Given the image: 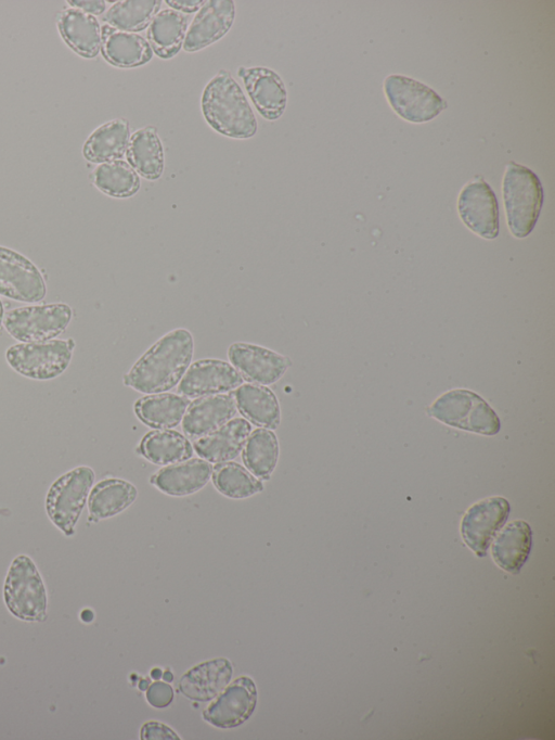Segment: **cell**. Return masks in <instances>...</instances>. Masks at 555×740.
<instances>
[{
	"label": "cell",
	"instance_id": "21",
	"mask_svg": "<svg viewBox=\"0 0 555 740\" xmlns=\"http://www.w3.org/2000/svg\"><path fill=\"white\" fill-rule=\"evenodd\" d=\"M232 672V665L227 659L206 661L188 671L178 687L190 700L210 701L228 686Z\"/></svg>",
	"mask_w": 555,
	"mask_h": 740
},
{
	"label": "cell",
	"instance_id": "13",
	"mask_svg": "<svg viewBox=\"0 0 555 740\" xmlns=\"http://www.w3.org/2000/svg\"><path fill=\"white\" fill-rule=\"evenodd\" d=\"M256 704V685L251 678L242 676L218 694L203 712V718L217 728H234L250 717Z\"/></svg>",
	"mask_w": 555,
	"mask_h": 740
},
{
	"label": "cell",
	"instance_id": "31",
	"mask_svg": "<svg viewBox=\"0 0 555 740\" xmlns=\"http://www.w3.org/2000/svg\"><path fill=\"white\" fill-rule=\"evenodd\" d=\"M140 449L150 462L158 465H169L188 460L194 452L189 439L171 430L149 432L143 437Z\"/></svg>",
	"mask_w": 555,
	"mask_h": 740
},
{
	"label": "cell",
	"instance_id": "1",
	"mask_svg": "<svg viewBox=\"0 0 555 740\" xmlns=\"http://www.w3.org/2000/svg\"><path fill=\"white\" fill-rule=\"evenodd\" d=\"M194 353L191 332L179 328L156 341L124 377L125 385L144 394L173 388L186 372Z\"/></svg>",
	"mask_w": 555,
	"mask_h": 740
},
{
	"label": "cell",
	"instance_id": "36",
	"mask_svg": "<svg viewBox=\"0 0 555 740\" xmlns=\"http://www.w3.org/2000/svg\"><path fill=\"white\" fill-rule=\"evenodd\" d=\"M172 699L173 690L167 682L154 681L146 690V700L154 707H166L171 703Z\"/></svg>",
	"mask_w": 555,
	"mask_h": 740
},
{
	"label": "cell",
	"instance_id": "18",
	"mask_svg": "<svg viewBox=\"0 0 555 740\" xmlns=\"http://www.w3.org/2000/svg\"><path fill=\"white\" fill-rule=\"evenodd\" d=\"M236 411L233 395L216 394L195 398L184 413L182 430L190 437H202L225 424Z\"/></svg>",
	"mask_w": 555,
	"mask_h": 740
},
{
	"label": "cell",
	"instance_id": "15",
	"mask_svg": "<svg viewBox=\"0 0 555 740\" xmlns=\"http://www.w3.org/2000/svg\"><path fill=\"white\" fill-rule=\"evenodd\" d=\"M244 379L230 363L219 359H201L188 368L178 392L186 398L222 394L237 388Z\"/></svg>",
	"mask_w": 555,
	"mask_h": 740
},
{
	"label": "cell",
	"instance_id": "17",
	"mask_svg": "<svg viewBox=\"0 0 555 740\" xmlns=\"http://www.w3.org/2000/svg\"><path fill=\"white\" fill-rule=\"evenodd\" d=\"M261 116L278 119L285 110L287 92L280 75L267 67H241L237 72Z\"/></svg>",
	"mask_w": 555,
	"mask_h": 740
},
{
	"label": "cell",
	"instance_id": "12",
	"mask_svg": "<svg viewBox=\"0 0 555 740\" xmlns=\"http://www.w3.org/2000/svg\"><path fill=\"white\" fill-rule=\"evenodd\" d=\"M509 503L503 497H489L474 503L464 514L461 534L464 543L478 556L483 557L492 538L505 523Z\"/></svg>",
	"mask_w": 555,
	"mask_h": 740
},
{
	"label": "cell",
	"instance_id": "3",
	"mask_svg": "<svg viewBox=\"0 0 555 740\" xmlns=\"http://www.w3.org/2000/svg\"><path fill=\"white\" fill-rule=\"evenodd\" d=\"M502 191L509 231L516 238L527 237L532 231L543 204V188L539 177L531 169L509 162Z\"/></svg>",
	"mask_w": 555,
	"mask_h": 740
},
{
	"label": "cell",
	"instance_id": "7",
	"mask_svg": "<svg viewBox=\"0 0 555 740\" xmlns=\"http://www.w3.org/2000/svg\"><path fill=\"white\" fill-rule=\"evenodd\" d=\"M74 347L73 339L17 343L7 349L5 359L13 370L26 378L51 380L66 370Z\"/></svg>",
	"mask_w": 555,
	"mask_h": 740
},
{
	"label": "cell",
	"instance_id": "29",
	"mask_svg": "<svg viewBox=\"0 0 555 740\" xmlns=\"http://www.w3.org/2000/svg\"><path fill=\"white\" fill-rule=\"evenodd\" d=\"M138 490L121 479H105L96 483L88 496L89 515L93 520L112 518L134 502Z\"/></svg>",
	"mask_w": 555,
	"mask_h": 740
},
{
	"label": "cell",
	"instance_id": "35",
	"mask_svg": "<svg viewBox=\"0 0 555 740\" xmlns=\"http://www.w3.org/2000/svg\"><path fill=\"white\" fill-rule=\"evenodd\" d=\"M212 482L219 493L233 499L247 498L263 489L262 483L255 475L232 461L214 467Z\"/></svg>",
	"mask_w": 555,
	"mask_h": 740
},
{
	"label": "cell",
	"instance_id": "6",
	"mask_svg": "<svg viewBox=\"0 0 555 740\" xmlns=\"http://www.w3.org/2000/svg\"><path fill=\"white\" fill-rule=\"evenodd\" d=\"M428 412L450 426L482 435H495L501 426L494 410L479 395L468 390L444 393L430 406Z\"/></svg>",
	"mask_w": 555,
	"mask_h": 740
},
{
	"label": "cell",
	"instance_id": "16",
	"mask_svg": "<svg viewBox=\"0 0 555 740\" xmlns=\"http://www.w3.org/2000/svg\"><path fill=\"white\" fill-rule=\"evenodd\" d=\"M234 16L232 0L205 1L188 27L183 49L194 52L219 40L231 28Z\"/></svg>",
	"mask_w": 555,
	"mask_h": 740
},
{
	"label": "cell",
	"instance_id": "2",
	"mask_svg": "<svg viewBox=\"0 0 555 740\" xmlns=\"http://www.w3.org/2000/svg\"><path fill=\"white\" fill-rule=\"evenodd\" d=\"M201 105L206 122L223 136L247 139L257 131L255 114L243 90L225 71L208 81Z\"/></svg>",
	"mask_w": 555,
	"mask_h": 740
},
{
	"label": "cell",
	"instance_id": "19",
	"mask_svg": "<svg viewBox=\"0 0 555 740\" xmlns=\"http://www.w3.org/2000/svg\"><path fill=\"white\" fill-rule=\"evenodd\" d=\"M251 432L246 419L234 418L216 431L194 442L195 452L210 463H221L236 458Z\"/></svg>",
	"mask_w": 555,
	"mask_h": 740
},
{
	"label": "cell",
	"instance_id": "37",
	"mask_svg": "<svg viewBox=\"0 0 555 740\" xmlns=\"http://www.w3.org/2000/svg\"><path fill=\"white\" fill-rule=\"evenodd\" d=\"M141 739H179L178 735L165 724L158 722H147L141 728Z\"/></svg>",
	"mask_w": 555,
	"mask_h": 740
},
{
	"label": "cell",
	"instance_id": "10",
	"mask_svg": "<svg viewBox=\"0 0 555 740\" xmlns=\"http://www.w3.org/2000/svg\"><path fill=\"white\" fill-rule=\"evenodd\" d=\"M46 294V281L37 266L21 253L0 246V295L37 303Z\"/></svg>",
	"mask_w": 555,
	"mask_h": 740
},
{
	"label": "cell",
	"instance_id": "11",
	"mask_svg": "<svg viewBox=\"0 0 555 740\" xmlns=\"http://www.w3.org/2000/svg\"><path fill=\"white\" fill-rule=\"evenodd\" d=\"M457 210L464 225L483 239L499 234V207L491 187L476 178L465 184L457 199Z\"/></svg>",
	"mask_w": 555,
	"mask_h": 740
},
{
	"label": "cell",
	"instance_id": "28",
	"mask_svg": "<svg viewBox=\"0 0 555 740\" xmlns=\"http://www.w3.org/2000/svg\"><path fill=\"white\" fill-rule=\"evenodd\" d=\"M127 160L132 168L145 179L156 180L164 171V149L152 126L134 131L127 146Z\"/></svg>",
	"mask_w": 555,
	"mask_h": 740
},
{
	"label": "cell",
	"instance_id": "39",
	"mask_svg": "<svg viewBox=\"0 0 555 740\" xmlns=\"http://www.w3.org/2000/svg\"><path fill=\"white\" fill-rule=\"evenodd\" d=\"M166 3L173 10L182 13H191L199 10L205 1L203 0H167Z\"/></svg>",
	"mask_w": 555,
	"mask_h": 740
},
{
	"label": "cell",
	"instance_id": "14",
	"mask_svg": "<svg viewBox=\"0 0 555 740\" xmlns=\"http://www.w3.org/2000/svg\"><path fill=\"white\" fill-rule=\"evenodd\" d=\"M230 363L242 378L260 385L278 382L291 366L288 357L251 343H233L228 349Z\"/></svg>",
	"mask_w": 555,
	"mask_h": 740
},
{
	"label": "cell",
	"instance_id": "38",
	"mask_svg": "<svg viewBox=\"0 0 555 740\" xmlns=\"http://www.w3.org/2000/svg\"><path fill=\"white\" fill-rule=\"evenodd\" d=\"M67 3L73 5L75 9L91 15H99L103 13L106 8V2L103 0H75L68 1Z\"/></svg>",
	"mask_w": 555,
	"mask_h": 740
},
{
	"label": "cell",
	"instance_id": "22",
	"mask_svg": "<svg viewBox=\"0 0 555 740\" xmlns=\"http://www.w3.org/2000/svg\"><path fill=\"white\" fill-rule=\"evenodd\" d=\"M101 50L105 60L118 67L143 65L153 55V50L143 36L108 24L101 28Z\"/></svg>",
	"mask_w": 555,
	"mask_h": 740
},
{
	"label": "cell",
	"instance_id": "4",
	"mask_svg": "<svg viewBox=\"0 0 555 740\" xmlns=\"http://www.w3.org/2000/svg\"><path fill=\"white\" fill-rule=\"evenodd\" d=\"M3 598L9 611L26 622L47 617V591L35 562L21 554L13 559L5 576Z\"/></svg>",
	"mask_w": 555,
	"mask_h": 740
},
{
	"label": "cell",
	"instance_id": "30",
	"mask_svg": "<svg viewBox=\"0 0 555 740\" xmlns=\"http://www.w3.org/2000/svg\"><path fill=\"white\" fill-rule=\"evenodd\" d=\"M190 400L173 393L149 394L137 400L134 410L139 419L149 426L169 430L183 419Z\"/></svg>",
	"mask_w": 555,
	"mask_h": 740
},
{
	"label": "cell",
	"instance_id": "34",
	"mask_svg": "<svg viewBox=\"0 0 555 740\" xmlns=\"http://www.w3.org/2000/svg\"><path fill=\"white\" fill-rule=\"evenodd\" d=\"M162 3L160 0L117 1L106 11L103 20L115 28L135 33L150 25Z\"/></svg>",
	"mask_w": 555,
	"mask_h": 740
},
{
	"label": "cell",
	"instance_id": "8",
	"mask_svg": "<svg viewBox=\"0 0 555 740\" xmlns=\"http://www.w3.org/2000/svg\"><path fill=\"white\" fill-rule=\"evenodd\" d=\"M73 311L67 304L53 303L15 308L3 317L8 333L21 343L53 340L69 324Z\"/></svg>",
	"mask_w": 555,
	"mask_h": 740
},
{
	"label": "cell",
	"instance_id": "33",
	"mask_svg": "<svg viewBox=\"0 0 555 740\" xmlns=\"http://www.w3.org/2000/svg\"><path fill=\"white\" fill-rule=\"evenodd\" d=\"M93 183L109 196L129 197L138 192L140 178L128 162L116 160L101 163L95 167Z\"/></svg>",
	"mask_w": 555,
	"mask_h": 740
},
{
	"label": "cell",
	"instance_id": "40",
	"mask_svg": "<svg viewBox=\"0 0 555 740\" xmlns=\"http://www.w3.org/2000/svg\"><path fill=\"white\" fill-rule=\"evenodd\" d=\"M3 317H4V308H3V304L0 299V330H1L2 322H3Z\"/></svg>",
	"mask_w": 555,
	"mask_h": 740
},
{
	"label": "cell",
	"instance_id": "32",
	"mask_svg": "<svg viewBox=\"0 0 555 740\" xmlns=\"http://www.w3.org/2000/svg\"><path fill=\"white\" fill-rule=\"evenodd\" d=\"M279 454V442L273 431L256 429L245 443L243 461L257 479L268 480L276 467Z\"/></svg>",
	"mask_w": 555,
	"mask_h": 740
},
{
	"label": "cell",
	"instance_id": "23",
	"mask_svg": "<svg viewBox=\"0 0 555 740\" xmlns=\"http://www.w3.org/2000/svg\"><path fill=\"white\" fill-rule=\"evenodd\" d=\"M240 412L251 423L275 430L281 421V409L275 394L267 386L246 383L232 394Z\"/></svg>",
	"mask_w": 555,
	"mask_h": 740
},
{
	"label": "cell",
	"instance_id": "27",
	"mask_svg": "<svg viewBox=\"0 0 555 740\" xmlns=\"http://www.w3.org/2000/svg\"><path fill=\"white\" fill-rule=\"evenodd\" d=\"M130 139L129 124L124 118H116L99 126L86 140L83 156L92 163H105L120 160Z\"/></svg>",
	"mask_w": 555,
	"mask_h": 740
},
{
	"label": "cell",
	"instance_id": "9",
	"mask_svg": "<svg viewBox=\"0 0 555 740\" xmlns=\"http://www.w3.org/2000/svg\"><path fill=\"white\" fill-rule=\"evenodd\" d=\"M384 91L393 111L411 123L429 122L447 107L434 89L403 75L386 77Z\"/></svg>",
	"mask_w": 555,
	"mask_h": 740
},
{
	"label": "cell",
	"instance_id": "25",
	"mask_svg": "<svg viewBox=\"0 0 555 740\" xmlns=\"http://www.w3.org/2000/svg\"><path fill=\"white\" fill-rule=\"evenodd\" d=\"M531 539V528L525 521L507 524L491 546L493 560L506 572L518 573L530 553Z\"/></svg>",
	"mask_w": 555,
	"mask_h": 740
},
{
	"label": "cell",
	"instance_id": "24",
	"mask_svg": "<svg viewBox=\"0 0 555 740\" xmlns=\"http://www.w3.org/2000/svg\"><path fill=\"white\" fill-rule=\"evenodd\" d=\"M65 42L78 54L94 58L101 49V26L94 15L70 8L63 11L57 22Z\"/></svg>",
	"mask_w": 555,
	"mask_h": 740
},
{
	"label": "cell",
	"instance_id": "26",
	"mask_svg": "<svg viewBox=\"0 0 555 740\" xmlns=\"http://www.w3.org/2000/svg\"><path fill=\"white\" fill-rule=\"evenodd\" d=\"M189 15L173 9L158 11L147 28V39L152 50L162 59L176 55L189 27Z\"/></svg>",
	"mask_w": 555,
	"mask_h": 740
},
{
	"label": "cell",
	"instance_id": "20",
	"mask_svg": "<svg viewBox=\"0 0 555 740\" xmlns=\"http://www.w3.org/2000/svg\"><path fill=\"white\" fill-rule=\"evenodd\" d=\"M211 473L210 462L190 458L162 468L152 475L151 483L167 495L181 497L201 490L209 482Z\"/></svg>",
	"mask_w": 555,
	"mask_h": 740
},
{
	"label": "cell",
	"instance_id": "5",
	"mask_svg": "<svg viewBox=\"0 0 555 740\" xmlns=\"http://www.w3.org/2000/svg\"><path fill=\"white\" fill-rule=\"evenodd\" d=\"M94 479L95 473L90 467L79 465L61 475L50 486L46 496V511L50 521L64 535H74Z\"/></svg>",
	"mask_w": 555,
	"mask_h": 740
}]
</instances>
